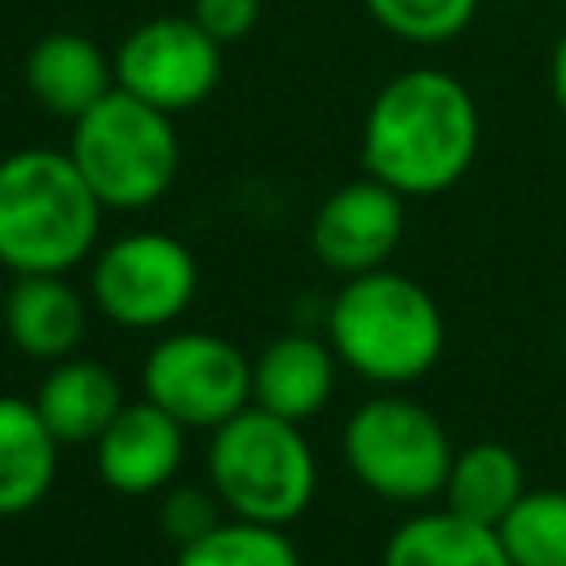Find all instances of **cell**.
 I'll return each instance as SVG.
<instances>
[{
  "label": "cell",
  "mask_w": 566,
  "mask_h": 566,
  "mask_svg": "<svg viewBox=\"0 0 566 566\" xmlns=\"http://www.w3.org/2000/svg\"><path fill=\"white\" fill-rule=\"evenodd\" d=\"M562 358H566V327H562Z\"/></svg>",
  "instance_id": "cell-25"
},
{
  "label": "cell",
  "mask_w": 566,
  "mask_h": 566,
  "mask_svg": "<svg viewBox=\"0 0 566 566\" xmlns=\"http://www.w3.org/2000/svg\"><path fill=\"white\" fill-rule=\"evenodd\" d=\"M186 460V424H177L150 398L124 402V411L93 442L97 478L115 495H164Z\"/></svg>",
  "instance_id": "cell-11"
},
{
  "label": "cell",
  "mask_w": 566,
  "mask_h": 566,
  "mask_svg": "<svg viewBox=\"0 0 566 566\" xmlns=\"http://www.w3.org/2000/svg\"><path fill=\"white\" fill-rule=\"evenodd\" d=\"M327 345L367 385L402 389L438 367L447 318L424 283L385 265L340 283L327 305Z\"/></svg>",
  "instance_id": "cell-2"
},
{
  "label": "cell",
  "mask_w": 566,
  "mask_h": 566,
  "mask_svg": "<svg viewBox=\"0 0 566 566\" xmlns=\"http://www.w3.org/2000/svg\"><path fill=\"white\" fill-rule=\"evenodd\" d=\"M548 84H553V102H557L562 115H566V31L557 35L553 57H548Z\"/></svg>",
  "instance_id": "cell-24"
},
{
  "label": "cell",
  "mask_w": 566,
  "mask_h": 566,
  "mask_svg": "<svg viewBox=\"0 0 566 566\" xmlns=\"http://www.w3.org/2000/svg\"><path fill=\"white\" fill-rule=\"evenodd\" d=\"M66 155L102 199V208H150L168 195L181 168L172 115L124 93L119 84L71 124Z\"/></svg>",
  "instance_id": "cell-5"
},
{
  "label": "cell",
  "mask_w": 566,
  "mask_h": 566,
  "mask_svg": "<svg viewBox=\"0 0 566 566\" xmlns=\"http://www.w3.org/2000/svg\"><path fill=\"white\" fill-rule=\"evenodd\" d=\"M31 402L62 447H93L106 433V424L124 411V389L115 371L97 358L71 354L62 363H49Z\"/></svg>",
  "instance_id": "cell-15"
},
{
  "label": "cell",
  "mask_w": 566,
  "mask_h": 566,
  "mask_svg": "<svg viewBox=\"0 0 566 566\" xmlns=\"http://www.w3.org/2000/svg\"><path fill=\"white\" fill-rule=\"evenodd\" d=\"M221 80V44L186 13L133 27L115 49V84L168 115L199 106Z\"/></svg>",
  "instance_id": "cell-9"
},
{
  "label": "cell",
  "mask_w": 566,
  "mask_h": 566,
  "mask_svg": "<svg viewBox=\"0 0 566 566\" xmlns=\"http://www.w3.org/2000/svg\"><path fill=\"white\" fill-rule=\"evenodd\" d=\"M402 230H407V199L363 172L336 186L318 203L310 221V248L332 274L354 279L385 270L402 243Z\"/></svg>",
  "instance_id": "cell-10"
},
{
  "label": "cell",
  "mask_w": 566,
  "mask_h": 566,
  "mask_svg": "<svg viewBox=\"0 0 566 566\" xmlns=\"http://www.w3.org/2000/svg\"><path fill=\"white\" fill-rule=\"evenodd\" d=\"M208 486L226 517L287 531L314 504L318 464L301 424L261 407H243L234 420L212 429Z\"/></svg>",
  "instance_id": "cell-4"
},
{
  "label": "cell",
  "mask_w": 566,
  "mask_h": 566,
  "mask_svg": "<svg viewBox=\"0 0 566 566\" xmlns=\"http://www.w3.org/2000/svg\"><path fill=\"white\" fill-rule=\"evenodd\" d=\"M226 522V509H221V500L212 495V486H168L164 491V500H159V531L177 544V548H186V544H195V539H203L208 531H217Z\"/></svg>",
  "instance_id": "cell-22"
},
{
  "label": "cell",
  "mask_w": 566,
  "mask_h": 566,
  "mask_svg": "<svg viewBox=\"0 0 566 566\" xmlns=\"http://www.w3.org/2000/svg\"><path fill=\"white\" fill-rule=\"evenodd\" d=\"M340 455L358 486L389 504L420 509L429 500H442L455 447L447 424L424 402L389 389L349 411Z\"/></svg>",
  "instance_id": "cell-6"
},
{
  "label": "cell",
  "mask_w": 566,
  "mask_h": 566,
  "mask_svg": "<svg viewBox=\"0 0 566 566\" xmlns=\"http://www.w3.org/2000/svg\"><path fill=\"white\" fill-rule=\"evenodd\" d=\"M102 199L66 150L27 146L0 159V265L66 274L97 248Z\"/></svg>",
  "instance_id": "cell-3"
},
{
  "label": "cell",
  "mask_w": 566,
  "mask_h": 566,
  "mask_svg": "<svg viewBox=\"0 0 566 566\" xmlns=\"http://www.w3.org/2000/svg\"><path fill=\"white\" fill-rule=\"evenodd\" d=\"M88 305L66 274H13L4 292V332L22 358L62 363L80 349Z\"/></svg>",
  "instance_id": "cell-14"
},
{
  "label": "cell",
  "mask_w": 566,
  "mask_h": 566,
  "mask_svg": "<svg viewBox=\"0 0 566 566\" xmlns=\"http://www.w3.org/2000/svg\"><path fill=\"white\" fill-rule=\"evenodd\" d=\"M336 349L310 332H283L252 358V407L305 424L336 389Z\"/></svg>",
  "instance_id": "cell-13"
},
{
  "label": "cell",
  "mask_w": 566,
  "mask_h": 566,
  "mask_svg": "<svg viewBox=\"0 0 566 566\" xmlns=\"http://www.w3.org/2000/svg\"><path fill=\"white\" fill-rule=\"evenodd\" d=\"M371 22L407 44H447L469 31L482 0H363Z\"/></svg>",
  "instance_id": "cell-21"
},
{
  "label": "cell",
  "mask_w": 566,
  "mask_h": 566,
  "mask_svg": "<svg viewBox=\"0 0 566 566\" xmlns=\"http://www.w3.org/2000/svg\"><path fill=\"white\" fill-rule=\"evenodd\" d=\"M380 566H513V562L495 526H478L451 509H424L389 531Z\"/></svg>",
  "instance_id": "cell-17"
},
{
  "label": "cell",
  "mask_w": 566,
  "mask_h": 566,
  "mask_svg": "<svg viewBox=\"0 0 566 566\" xmlns=\"http://www.w3.org/2000/svg\"><path fill=\"white\" fill-rule=\"evenodd\" d=\"M495 535L513 566H566V491L531 486Z\"/></svg>",
  "instance_id": "cell-19"
},
{
  "label": "cell",
  "mask_w": 566,
  "mask_h": 566,
  "mask_svg": "<svg viewBox=\"0 0 566 566\" xmlns=\"http://www.w3.org/2000/svg\"><path fill=\"white\" fill-rule=\"evenodd\" d=\"M195 292H199V261L177 234L133 230L111 239L93 256L88 296L115 327L159 332L190 310Z\"/></svg>",
  "instance_id": "cell-7"
},
{
  "label": "cell",
  "mask_w": 566,
  "mask_h": 566,
  "mask_svg": "<svg viewBox=\"0 0 566 566\" xmlns=\"http://www.w3.org/2000/svg\"><path fill=\"white\" fill-rule=\"evenodd\" d=\"M172 566H301V557L283 526L226 517L203 539L177 548Z\"/></svg>",
  "instance_id": "cell-20"
},
{
  "label": "cell",
  "mask_w": 566,
  "mask_h": 566,
  "mask_svg": "<svg viewBox=\"0 0 566 566\" xmlns=\"http://www.w3.org/2000/svg\"><path fill=\"white\" fill-rule=\"evenodd\" d=\"M142 398L186 429H221L252 407V363L217 332H168L142 363Z\"/></svg>",
  "instance_id": "cell-8"
},
{
  "label": "cell",
  "mask_w": 566,
  "mask_h": 566,
  "mask_svg": "<svg viewBox=\"0 0 566 566\" xmlns=\"http://www.w3.org/2000/svg\"><path fill=\"white\" fill-rule=\"evenodd\" d=\"M482 115L473 93L438 66H411L380 84L363 115V172L402 199L451 190L478 159Z\"/></svg>",
  "instance_id": "cell-1"
},
{
  "label": "cell",
  "mask_w": 566,
  "mask_h": 566,
  "mask_svg": "<svg viewBox=\"0 0 566 566\" xmlns=\"http://www.w3.org/2000/svg\"><path fill=\"white\" fill-rule=\"evenodd\" d=\"M62 442L31 398L0 394V517L31 513L57 478Z\"/></svg>",
  "instance_id": "cell-16"
},
{
  "label": "cell",
  "mask_w": 566,
  "mask_h": 566,
  "mask_svg": "<svg viewBox=\"0 0 566 566\" xmlns=\"http://www.w3.org/2000/svg\"><path fill=\"white\" fill-rule=\"evenodd\" d=\"M526 469L513 447L482 438L469 447H455L447 486H442V509L478 522V526H500L509 509L526 495Z\"/></svg>",
  "instance_id": "cell-18"
},
{
  "label": "cell",
  "mask_w": 566,
  "mask_h": 566,
  "mask_svg": "<svg viewBox=\"0 0 566 566\" xmlns=\"http://www.w3.org/2000/svg\"><path fill=\"white\" fill-rule=\"evenodd\" d=\"M190 18L226 49V44L252 35V27L261 18V0H195L190 4Z\"/></svg>",
  "instance_id": "cell-23"
},
{
  "label": "cell",
  "mask_w": 566,
  "mask_h": 566,
  "mask_svg": "<svg viewBox=\"0 0 566 566\" xmlns=\"http://www.w3.org/2000/svg\"><path fill=\"white\" fill-rule=\"evenodd\" d=\"M27 93L57 119L75 124L115 88V57L80 31H49L22 57Z\"/></svg>",
  "instance_id": "cell-12"
}]
</instances>
